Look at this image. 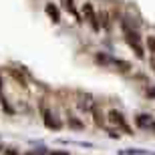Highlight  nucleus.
Wrapping results in <instances>:
<instances>
[{
  "instance_id": "obj_15",
  "label": "nucleus",
  "mask_w": 155,
  "mask_h": 155,
  "mask_svg": "<svg viewBox=\"0 0 155 155\" xmlns=\"http://www.w3.org/2000/svg\"><path fill=\"white\" fill-rule=\"evenodd\" d=\"M0 89H2V79H0Z\"/></svg>"
},
{
  "instance_id": "obj_11",
  "label": "nucleus",
  "mask_w": 155,
  "mask_h": 155,
  "mask_svg": "<svg viewBox=\"0 0 155 155\" xmlns=\"http://www.w3.org/2000/svg\"><path fill=\"white\" fill-rule=\"evenodd\" d=\"M24 155H42V151L40 149L38 151H28V153H24Z\"/></svg>"
},
{
  "instance_id": "obj_3",
  "label": "nucleus",
  "mask_w": 155,
  "mask_h": 155,
  "mask_svg": "<svg viewBox=\"0 0 155 155\" xmlns=\"http://www.w3.org/2000/svg\"><path fill=\"white\" fill-rule=\"evenodd\" d=\"M109 121L113 123V125L121 127L123 131L129 133V127H127V123H125V119H123V115H121V113H117V111H111V113H109Z\"/></svg>"
},
{
  "instance_id": "obj_6",
  "label": "nucleus",
  "mask_w": 155,
  "mask_h": 155,
  "mask_svg": "<svg viewBox=\"0 0 155 155\" xmlns=\"http://www.w3.org/2000/svg\"><path fill=\"white\" fill-rule=\"evenodd\" d=\"M79 107L81 109H85V111H89V109H93V99L89 97V95H81V101H79Z\"/></svg>"
},
{
  "instance_id": "obj_13",
  "label": "nucleus",
  "mask_w": 155,
  "mask_h": 155,
  "mask_svg": "<svg viewBox=\"0 0 155 155\" xmlns=\"http://www.w3.org/2000/svg\"><path fill=\"white\" fill-rule=\"evenodd\" d=\"M51 155H67L64 151H54V153H51Z\"/></svg>"
},
{
  "instance_id": "obj_4",
  "label": "nucleus",
  "mask_w": 155,
  "mask_h": 155,
  "mask_svg": "<svg viewBox=\"0 0 155 155\" xmlns=\"http://www.w3.org/2000/svg\"><path fill=\"white\" fill-rule=\"evenodd\" d=\"M135 123H137V125L141 127V129H151L155 121L151 119V115H137V119H135Z\"/></svg>"
},
{
  "instance_id": "obj_5",
  "label": "nucleus",
  "mask_w": 155,
  "mask_h": 155,
  "mask_svg": "<svg viewBox=\"0 0 155 155\" xmlns=\"http://www.w3.org/2000/svg\"><path fill=\"white\" fill-rule=\"evenodd\" d=\"M42 115H45V125L46 127H51V129H58V127H61V121H57L46 109L42 111Z\"/></svg>"
},
{
  "instance_id": "obj_9",
  "label": "nucleus",
  "mask_w": 155,
  "mask_h": 155,
  "mask_svg": "<svg viewBox=\"0 0 155 155\" xmlns=\"http://www.w3.org/2000/svg\"><path fill=\"white\" fill-rule=\"evenodd\" d=\"M147 46H149L151 52H155V36H149V38H147Z\"/></svg>"
},
{
  "instance_id": "obj_10",
  "label": "nucleus",
  "mask_w": 155,
  "mask_h": 155,
  "mask_svg": "<svg viewBox=\"0 0 155 155\" xmlns=\"http://www.w3.org/2000/svg\"><path fill=\"white\" fill-rule=\"evenodd\" d=\"M147 97H155V87H147Z\"/></svg>"
},
{
  "instance_id": "obj_2",
  "label": "nucleus",
  "mask_w": 155,
  "mask_h": 155,
  "mask_svg": "<svg viewBox=\"0 0 155 155\" xmlns=\"http://www.w3.org/2000/svg\"><path fill=\"white\" fill-rule=\"evenodd\" d=\"M83 14H85V18L91 22V26H93L95 30L101 28V24H99V16L95 14V10H93V6L89 4V2H87V4H83Z\"/></svg>"
},
{
  "instance_id": "obj_8",
  "label": "nucleus",
  "mask_w": 155,
  "mask_h": 155,
  "mask_svg": "<svg viewBox=\"0 0 155 155\" xmlns=\"http://www.w3.org/2000/svg\"><path fill=\"white\" fill-rule=\"evenodd\" d=\"M93 115H95V123H97V125H103V115H101L97 109H93Z\"/></svg>"
},
{
  "instance_id": "obj_1",
  "label": "nucleus",
  "mask_w": 155,
  "mask_h": 155,
  "mask_svg": "<svg viewBox=\"0 0 155 155\" xmlns=\"http://www.w3.org/2000/svg\"><path fill=\"white\" fill-rule=\"evenodd\" d=\"M123 32H125L127 45H129L133 51H135V54H137L139 58H143V57H145V52H143V46H141V38H139L137 30L131 28V26H129V22H125V20H123Z\"/></svg>"
},
{
  "instance_id": "obj_7",
  "label": "nucleus",
  "mask_w": 155,
  "mask_h": 155,
  "mask_svg": "<svg viewBox=\"0 0 155 155\" xmlns=\"http://www.w3.org/2000/svg\"><path fill=\"white\" fill-rule=\"evenodd\" d=\"M46 14L52 18V22H58V20H61L58 10H57V6H54V4H46Z\"/></svg>"
},
{
  "instance_id": "obj_12",
  "label": "nucleus",
  "mask_w": 155,
  "mask_h": 155,
  "mask_svg": "<svg viewBox=\"0 0 155 155\" xmlns=\"http://www.w3.org/2000/svg\"><path fill=\"white\" fill-rule=\"evenodd\" d=\"M151 67H153V71H155V52H151Z\"/></svg>"
},
{
  "instance_id": "obj_14",
  "label": "nucleus",
  "mask_w": 155,
  "mask_h": 155,
  "mask_svg": "<svg viewBox=\"0 0 155 155\" xmlns=\"http://www.w3.org/2000/svg\"><path fill=\"white\" fill-rule=\"evenodd\" d=\"M151 131H155V123H153V127H151Z\"/></svg>"
}]
</instances>
